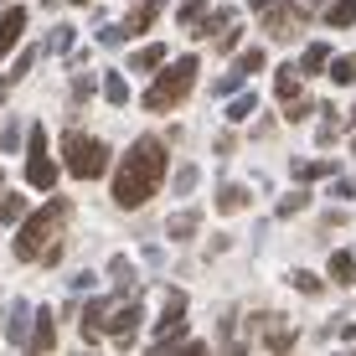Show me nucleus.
Here are the masks:
<instances>
[{
    "label": "nucleus",
    "mask_w": 356,
    "mask_h": 356,
    "mask_svg": "<svg viewBox=\"0 0 356 356\" xmlns=\"http://www.w3.org/2000/svg\"><path fill=\"white\" fill-rule=\"evenodd\" d=\"M108 274H114L119 284H124L119 294H140V289H134V268H129V259H114V264H108Z\"/></svg>",
    "instance_id": "nucleus-25"
},
{
    "label": "nucleus",
    "mask_w": 356,
    "mask_h": 356,
    "mask_svg": "<svg viewBox=\"0 0 356 356\" xmlns=\"http://www.w3.org/2000/svg\"><path fill=\"white\" fill-rule=\"evenodd\" d=\"M21 145H26V134H21L16 124H10V129H6V150H21Z\"/></svg>",
    "instance_id": "nucleus-41"
},
{
    "label": "nucleus",
    "mask_w": 356,
    "mask_h": 356,
    "mask_svg": "<svg viewBox=\"0 0 356 356\" xmlns=\"http://www.w3.org/2000/svg\"><path fill=\"white\" fill-rule=\"evenodd\" d=\"M248 202L253 196H248V186H238V181H222V186H217V212L222 217H238Z\"/></svg>",
    "instance_id": "nucleus-11"
},
{
    "label": "nucleus",
    "mask_w": 356,
    "mask_h": 356,
    "mask_svg": "<svg viewBox=\"0 0 356 356\" xmlns=\"http://www.w3.org/2000/svg\"><path fill=\"white\" fill-rule=\"evenodd\" d=\"M196 227H202V217H196V212H176V217L165 222L170 238H196Z\"/></svg>",
    "instance_id": "nucleus-19"
},
{
    "label": "nucleus",
    "mask_w": 356,
    "mask_h": 356,
    "mask_svg": "<svg viewBox=\"0 0 356 356\" xmlns=\"http://www.w3.org/2000/svg\"><path fill=\"white\" fill-rule=\"evenodd\" d=\"M72 42H78V36H72V26H57V31H52V52H67Z\"/></svg>",
    "instance_id": "nucleus-36"
},
{
    "label": "nucleus",
    "mask_w": 356,
    "mask_h": 356,
    "mask_svg": "<svg viewBox=\"0 0 356 356\" xmlns=\"http://www.w3.org/2000/svg\"><path fill=\"white\" fill-rule=\"evenodd\" d=\"M88 93H93V78H78V83H72V104H83Z\"/></svg>",
    "instance_id": "nucleus-40"
},
{
    "label": "nucleus",
    "mask_w": 356,
    "mask_h": 356,
    "mask_svg": "<svg viewBox=\"0 0 356 356\" xmlns=\"http://www.w3.org/2000/svg\"><path fill=\"white\" fill-rule=\"evenodd\" d=\"M26 181L36 191H52L57 186V165H52V155H47V129L42 124H31V150H26Z\"/></svg>",
    "instance_id": "nucleus-5"
},
{
    "label": "nucleus",
    "mask_w": 356,
    "mask_h": 356,
    "mask_svg": "<svg viewBox=\"0 0 356 356\" xmlns=\"http://www.w3.org/2000/svg\"><path fill=\"white\" fill-rule=\"evenodd\" d=\"M31 305L26 300H16L10 305V346H21V351H31Z\"/></svg>",
    "instance_id": "nucleus-13"
},
{
    "label": "nucleus",
    "mask_w": 356,
    "mask_h": 356,
    "mask_svg": "<svg viewBox=\"0 0 356 356\" xmlns=\"http://www.w3.org/2000/svg\"><path fill=\"white\" fill-rule=\"evenodd\" d=\"M305 21H310V6H294V10H274V6H268V10H264V31L274 36V42L294 36V31L305 26Z\"/></svg>",
    "instance_id": "nucleus-8"
},
{
    "label": "nucleus",
    "mask_w": 356,
    "mask_h": 356,
    "mask_svg": "<svg viewBox=\"0 0 356 356\" xmlns=\"http://www.w3.org/2000/svg\"><path fill=\"white\" fill-rule=\"evenodd\" d=\"M140 321H145V305H140V294H124V305L114 310V321H108L104 341H114L119 351H129V346H134V330H140Z\"/></svg>",
    "instance_id": "nucleus-6"
},
{
    "label": "nucleus",
    "mask_w": 356,
    "mask_h": 356,
    "mask_svg": "<svg viewBox=\"0 0 356 356\" xmlns=\"http://www.w3.org/2000/svg\"><path fill=\"white\" fill-rule=\"evenodd\" d=\"M232 16H238V10H217V16H207V21H202V36H217V31H227V26H232Z\"/></svg>",
    "instance_id": "nucleus-27"
},
{
    "label": "nucleus",
    "mask_w": 356,
    "mask_h": 356,
    "mask_svg": "<svg viewBox=\"0 0 356 356\" xmlns=\"http://www.w3.org/2000/svg\"><path fill=\"white\" fill-rule=\"evenodd\" d=\"M238 42H243V26H227V31H217V52H238Z\"/></svg>",
    "instance_id": "nucleus-34"
},
{
    "label": "nucleus",
    "mask_w": 356,
    "mask_h": 356,
    "mask_svg": "<svg viewBox=\"0 0 356 356\" xmlns=\"http://www.w3.org/2000/svg\"><path fill=\"white\" fill-rule=\"evenodd\" d=\"M248 6H253V10H268V6H274V0H248Z\"/></svg>",
    "instance_id": "nucleus-44"
},
{
    "label": "nucleus",
    "mask_w": 356,
    "mask_h": 356,
    "mask_svg": "<svg viewBox=\"0 0 356 356\" xmlns=\"http://www.w3.org/2000/svg\"><path fill=\"white\" fill-rule=\"evenodd\" d=\"M305 207H310V196H305V191H289L284 202H279V217H294V212H305Z\"/></svg>",
    "instance_id": "nucleus-32"
},
{
    "label": "nucleus",
    "mask_w": 356,
    "mask_h": 356,
    "mask_svg": "<svg viewBox=\"0 0 356 356\" xmlns=\"http://www.w3.org/2000/svg\"><path fill=\"white\" fill-rule=\"evenodd\" d=\"M186 315V289H170V300H165V315L161 321H181Z\"/></svg>",
    "instance_id": "nucleus-31"
},
{
    "label": "nucleus",
    "mask_w": 356,
    "mask_h": 356,
    "mask_svg": "<svg viewBox=\"0 0 356 356\" xmlns=\"http://www.w3.org/2000/svg\"><path fill=\"white\" fill-rule=\"evenodd\" d=\"M31 63H36V52H31V47H26V52H21V57H16V72H10V78H26V72H31Z\"/></svg>",
    "instance_id": "nucleus-39"
},
{
    "label": "nucleus",
    "mask_w": 356,
    "mask_h": 356,
    "mask_svg": "<svg viewBox=\"0 0 356 356\" xmlns=\"http://www.w3.org/2000/svg\"><path fill=\"white\" fill-rule=\"evenodd\" d=\"M330 279H336V284H356V253L351 248L330 253Z\"/></svg>",
    "instance_id": "nucleus-14"
},
{
    "label": "nucleus",
    "mask_w": 356,
    "mask_h": 356,
    "mask_svg": "<svg viewBox=\"0 0 356 356\" xmlns=\"http://www.w3.org/2000/svg\"><path fill=\"white\" fill-rule=\"evenodd\" d=\"M315 140H321V145H336V140H341V124H336V108H330V104H321V124H315Z\"/></svg>",
    "instance_id": "nucleus-18"
},
{
    "label": "nucleus",
    "mask_w": 356,
    "mask_h": 356,
    "mask_svg": "<svg viewBox=\"0 0 356 356\" xmlns=\"http://www.w3.org/2000/svg\"><path fill=\"white\" fill-rule=\"evenodd\" d=\"M104 98H108V104H129V88H124V78H119V72H108V78H104Z\"/></svg>",
    "instance_id": "nucleus-23"
},
{
    "label": "nucleus",
    "mask_w": 356,
    "mask_h": 356,
    "mask_svg": "<svg viewBox=\"0 0 356 356\" xmlns=\"http://www.w3.org/2000/svg\"><path fill=\"white\" fill-rule=\"evenodd\" d=\"M196 72H202V63H196V57H181V63H170V67H155V83L145 88L140 104L150 108V114H165V108H176L181 98L196 88Z\"/></svg>",
    "instance_id": "nucleus-3"
},
{
    "label": "nucleus",
    "mask_w": 356,
    "mask_h": 356,
    "mask_svg": "<svg viewBox=\"0 0 356 356\" xmlns=\"http://www.w3.org/2000/svg\"><path fill=\"white\" fill-rule=\"evenodd\" d=\"M108 310H114V300H88V310H83V341L88 346H104V330H108Z\"/></svg>",
    "instance_id": "nucleus-9"
},
{
    "label": "nucleus",
    "mask_w": 356,
    "mask_h": 356,
    "mask_svg": "<svg viewBox=\"0 0 356 356\" xmlns=\"http://www.w3.org/2000/svg\"><path fill=\"white\" fill-rule=\"evenodd\" d=\"M305 114H315V104H305V98H289V124H300Z\"/></svg>",
    "instance_id": "nucleus-38"
},
{
    "label": "nucleus",
    "mask_w": 356,
    "mask_h": 356,
    "mask_svg": "<svg viewBox=\"0 0 356 356\" xmlns=\"http://www.w3.org/2000/svg\"><path fill=\"white\" fill-rule=\"evenodd\" d=\"M289 284L300 289V294H321V289H325L321 279H315V274H305V268H294V274H289Z\"/></svg>",
    "instance_id": "nucleus-28"
},
{
    "label": "nucleus",
    "mask_w": 356,
    "mask_h": 356,
    "mask_svg": "<svg viewBox=\"0 0 356 356\" xmlns=\"http://www.w3.org/2000/svg\"><path fill=\"white\" fill-rule=\"evenodd\" d=\"M124 36H129V31H124V21H119V26H98V42H104L108 52H114V47L124 42Z\"/></svg>",
    "instance_id": "nucleus-33"
},
{
    "label": "nucleus",
    "mask_w": 356,
    "mask_h": 356,
    "mask_svg": "<svg viewBox=\"0 0 356 356\" xmlns=\"http://www.w3.org/2000/svg\"><path fill=\"white\" fill-rule=\"evenodd\" d=\"M253 330H264V336L253 341V346H264V351H289L294 341H300L284 321H279V315H253Z\"/></svg>",
    "instance_id": "nucleus-7"
},
{
    "label": "nucleus",
    "mask_w": 356,
    "mask_h": 356,
    "mask_svg": "<svg viewBox=\"0 0 356 356\" xmlns=\"http://www.w3.org/2000/svg\"><path fill=\"white\" fill-rule=\"evenodd\" d=\"M63 161H67V170L78 181H98L104 176V165H108V145L104 140H93V134H63Z\"/></svg>",
    "instance_id": "nucleus-4"
},
{
    "label": "nucleus",
    "mask_w": 356,
    "mask_h": 356,
    "mask_svg": "<svg viewBox=\"0 0 356 356\" xmlns=\"http://www.w3.org/2000/svg\"><path fill=\"white\" fill-rule=\"evenodd\" d=\"M274 93L284 98V104H289V98H300V67H279V78H274Z\"/></svg>",
    "instance_id": "nucleus-20"
},
{
    "label": "nucleus",
    "mask_w": 356,
    "mask_h": 356,
    "mask_svg": "<svg viewBox=\"0 0 356 356\" xmlns=\"http://www.w3.org/2000/svg\"><path fill=\"white\" fill-rule=\"evenodd\" d=\"M248 114H253V93H238L227 104V124H238V119H248Z\"/></svg>",
    "instance_id": "nucleus-26"
},
{
    "label": "nucleus",
    "mask_w": 356,
    "mask_h": 356,
    "mask_svg": "<svg viewBox=\"0 0 356 356\" xmlns=\"http://www.w3.org/2000/svg\"><path fill=\"white\" fill-rule=\"evenodd\" d=\"M259 67H264V52H259V47H248V52L238 57V67H232V78H253Z\"/></svg>",
    "instance_id": "nucleus-22"
},
{
    "label": "nucleus",
    "mask_w": 356,
    "mask_h": 356,
    "mask_svg": "<svg viewBox=\"0 0 356 356\" xmlns=\"http://www.w3.org/2000/svg\"><path fill=\"white\" fill-rule=\"evenodd\" d=\"M294 181H315V176H330V165H310V161H289Z\"/></svg>",
    "instance_id": "nucleus-30"
},
{
    "label": "nucleus",
    "mask_w": 356,
    "mask_h": 356,
    "mask_svg": "<svg viewBox=\"0 0 356 356\" xmlns=\"http://www.w3.org/2000/svg\"><path fill=\"white\" fill-rule=\"evenodd\" d=\"M72 202H47L42 212H31V222L16 238V259L21 264H57L63 259V232H67Z\"/></svg>",
    "instance_id": "nucleus-2"
},
{
    "label": "nucleus",
    "mask_w": 356,
    "mask_h": 356,
    "mask_svg": "<svg viewBox=\"0 0 356 356\" xmlns=\"http://www.w3.org/2000/svg\"><path fill=\"white\" fill-rule=\"evenodd\" d=\"M21 31H26V10H21V6H10L6 16H0V57H6L10 47L21 42Z\"/></svg>",
    "instance_id": "nucleus-12"
},
{
    "label": "nucleus",
    "mask_w": 356,
    "mask_h": 356,
    "mask_svg": "<svg viewBox=\"0 0 356 356\" xmlns=\"http://www.w3.org/2000/svg\"><path fill=\"white\" fill-rule=\"evenodd\" d=\"M129 67H134V72H155V67H165V42H155V47H140V52L129 57Z\"/></svg>",
    "instance_id": "nucleus-16"
},
{
    "label": "nucleus",
    "mask_w": 356,
    "mask_h": 356,
    "mask_svg": "<svg viewBox=\"0 0 356 356\" xmlns=\"http://www.w3.org/2000/svg\"><path fill=\"white\" fill-rule=\"evenodd\" d=\"M321 67H330V47L325 42H310V47H305V57H300V72H321Z\"/></svg>",
    "instance_id": "nucleus-17"
},
{
    "label": "nucleus",
    "mask_w": 356,
    "mask_h": 356,
    "mask_svg": "<svg viewBox=\"0 0 356 356\" xmlns=\"http://www.w3.org/2000/svg\"><path fill=\"white\" fill-rule=\"evenodd\" d=\"M336 196H356V181H351V176H341V181H336Z\"/></svg>",
    "instance_id": "nucleus-42"
},
{
    "label": "nucleus",
    "mask_w": 356,
    "mask_h": 356,
    "mask_svg": "<svg viewBox=\"0 0 356 356\" xmlns=\"http://www.w3.org/2000/svg\"><path fill=\"white\" fill-rule=\"evenodd\" d=\"M196 21H202V0H186L181 6V26H196Z\"/></svg>",
    "instance_id": "nucleus-37"
},
{
    "label": "nucleus",
    "mask_w": 356,
    "mask_h": 356,
    "mask_svg": "<svg viewBox=\"0 0 356 356\" xmlns=\"http://www.w3.org/2000/svg\"><path fill=\"white\" fill-rule=\"evenodd\" d=\"M161 10H165V0H140V6L124 16V31L129 36H140V31H150L155 21H161Z\"/></svg>",
    "instance_id": "nucleus-10"
},
{
    "label": "nucleus",
    "mask_w": 356,
    "mask_h": 356,
    "mask_svg": "<svg viewBox=\"0 0 356 356\" xmlns=\"http://www.w3.org/2000/svg\"><path fill=\"white\" fill-rule=\"evenodd\" d=\"M351 21H356V0H336V6L325 10V26H336V31L351 26Z\"/></svg>",
    "instance_id": "nucleus-21"
},
{
    "label": "nucleus",
    "mask_w": 356,
    "mask_h": 356,
    "mask_svg": "<svg viewBox=\"0 0 356 356\" xmlns=\"http://www.w3.org/2000/svg\"><path fill=\"white\" fill-rule=\"evenodd\" d=\"M196 181H202V170H196V165L176 170V191H196Z\"/></svg>",
    "instance_id": "nucleus-35"
},
{
    "label": "nucleus",
    "mask_w": 356,
    "mask_h": 356,
    "mask_svg": "<svg viewBox=\"0 0 356 356\" xmlns=\"http://www.w3.org/2000/svg\"><path fill=\"white\" fill-rule=\"evenodd\" d=\"M47 6H63V0H47Z\"/></svg>",
    "instance_id": "nucleus-45"
},
{
    "label": "nucleus",
    "mask_w": 356,
    "mask_h": 356,
    "mask_svg": "<svg viewBox=\"0 0 356 356\" xmlns=\"http://www.w3.org/2000/svg\"><path fill=\"white\" fill-rule=\"evenodd\" d=\"M10 83H16V78H6V72H0V104H6V93H10Z\"/></svg>",
    "instance_id": "nucleus-43"
},
{
    "label": "nucleus",
    "mask_w": 356,
    "mask_h": 356,
    "mask_svg": "<svg viewBox=\"0 0 356 356\" xmlns=\"http://www.w3.org/2000/svg\"><path fill=\"white\" fill-rule=\"evenodd\" d=\"M0 217H6V222H21V217H26V202H21V196H0Z\"/></svg>",
    "instance_id": "nucleus-29"
},
{
    "label": "nucleus",
    "mask_w": 356,
    "mask_h": 356,
    "mask_svg": "<svg viewBox=\"0 0 356 356\" xmlns=\"http://www.w3.org/2000/svg\"><path fill=\"white\" fill-rule=\"evenodd\" d=\"M330 83H356V57H336V63H330Z\"/></svg>",
    "instance_id": "nucleus-24"
},
{
    "label": "nucleus",
    "mask_w": 356,
    "mask_h": 356,
    "mask_svg": "<svg viewBox=\"0 0 356 356\" xmlns=\"http://www.w3.org/2000/svg\"><path fill=\"white\" fill-rule=\"evenodd\" d=\"M165 165H170L165 140H155V134H140V140L129 145V155L114 165V207H124V212L145 207L155 191H161Z\"/></svg>",
    "instance_id": "nucleus-1"
},
{
    "label": "nucleus",
    "mask_w": 356,
    "mask_h": 356,
    "mask_svg": "<svg viewBox=\"0 0 356 356\" xmlns=\"http://www.w3.org/2000/svg\"><path fill=\"white\" fill-rule=\"evenodd\" d=\"M57 330H52V310H36V330H31V351H52Z\"/></svg>",
    "instance_id": "nucleus-15"
}]
</instances>
